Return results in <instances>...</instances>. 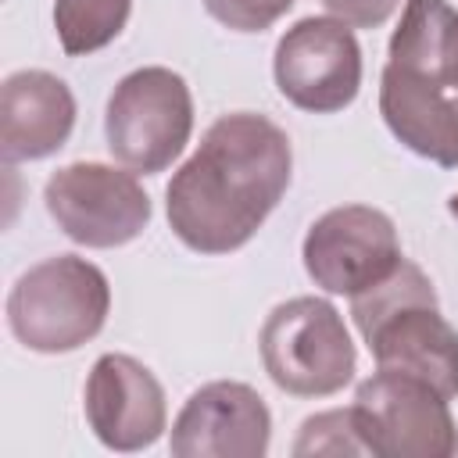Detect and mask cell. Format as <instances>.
Segmentation results:
<instances>
[{
  "label": "cell",
  "instance_id": "6da1fadb",
  "mask_svg": "<svg viewBox=\"0 0 458 458\" xmlns=\"http://www.w3.org/2000/svg\"><path fill=\"white\" fill-rule=\"evenodd\" d=\"M290 136L265 114L233 111L208 125L165 190L168 225L197 254L240 250L290 190Z\"/></svg>",
  "mask_w": 458,
  "mask_h": 458
},
{
  "label": "cell",
  "instance_id": "7a4b0ae2",
  "mask_svg": "<svg viewBox=\"0 0 458 458\" xmlns=\"http://www.w3.org/2000/svg\"><path fill=\"white\" fill-rule=\"evenodd\" d=\"M351 318L379 372L429 383L458 397V329L440 315L437 290L415 261H401L383 283L351 297Z\"/></svg>",
  "mask_w": 458,
  "mask_h": 458
},
{
  "label": "cell",
  "instance_id": "3957f363",
  "mask_svg": "<svg viewBox=\"0 0 458 458\" xmlns=\"http://www.w3.org/2000/svg\"><path fill=\"white\" fill-rule=\"evenodd\" d=\"M111 311L107 276L75 254L32 265L7 293V326L36 354H68L89 344Z\"/></svg>",
  "mask_w": 458,
  "mask_h": 458
},
{
  "label": "cell",
  "instance_id": "277c9868",
  "mask_svg": "<svg viewBox=\"0 0 458 458\" xmlns=\"http://www.w3.org/2000/svg\"><path fill=\"white\" fill-rule=\"evenodd\" d=\"M268 379L293 397H329L354 376L358 354L340 311L322 297H293L268 311L261 336Z\"/></svg>",
  "mask_w": 458,
  "mask_h": 458
},
{
  "label": "cell",
  "instance_id": "5b68a950",
  "mask_svg": "<svg viewBox=\"0 0 458 458\" xmlns=\"http://www.w3.org/2000/svg\"><path fill=\"white\" fill-rule=\"evenodd\" d=\"M193 132V97L179 72L150 64L129 72L104 114L107 150L136 175L165 172Z\"/></svg>",
  "mask_w": 458,
  "mask_h": 458
},
{
  "label": "cell",
  "instance_id": "8992f818",
  "mask_svg": "<svg viewBox=\"0 0 458 458\" xmlns=\"http://www.w3.org/2000/svg\"><path fill=\"white\" fill-rule=\"evenodd\" d=\"M43 204L68 240L93 250L122 247L150 222V197L136 172L97 161L57 168L43 186Z\"/></svg>",
  "mask_w": 458,
  "mask_h": 458
},
{
  "label": "cell",
  "instance_id": "52a82bcc",
  "mask_svg": "<svg viewBox=\"0 0 458 458\" xmlns=\"http://www.w3.org/2000/svg\"><path fill=\"white\" fill-rule=\"evenodd\" d=\"M351 408L376 458H447L458 451L447 397L422 379L376 369V376L358 386Z\"/></svg>",
  "mask_w": 458,
  "mask_h": 458
},
{
  "label": "cell",
  "instance_id": "ba28073f",
  "mask_svg": "<svg viewBox=\"0 0 458 458\" xmlns=\"http://www.w3.org/2000/svg\"><path fill=\"white\" fill-rule=\"evenodd\" d=\"M301 258L315 286L347 297L383 283L404 261L394 218L369 204H344L315 218Z\"/></svg>",
  "mask_w": 458,
  "mask_h": 458
},
{
  "label": "cell",
  "instance_id": "9c48e42d",
  "mask_svg": "<svg viewBox=\"0 0 458 458\" xmlns=\"http://www.w3.org/2000/svg\"><path fill=\"white\" fill-rule=\"evenodd\" d=\"M272 75L293 107L333 114L361 89V47L340 18H301L276 43Z\"/></svg>",
  "mask_w": 458,
  "mask_h": 458
},
{
  "label": "cell",
  "instance_id": "30bf717a",
  "mask_svg": "<svg viewBox=\"0 0 458 458\" xmlns=\"http://www.w3.org/2000/svg\"><path fill=\"white\" fill-rule=\"evenodd\" d=\"M272 440L265 397L236 379H215L190 394L175 426V458H261Z\"/></svg>",
  "mask_w": 458,
  "mask_h": 458
},
{
  "label": "cell",
  "instance_id": "8fae6325",
  "mask_svg": "<svg viewBox=\"0 0 458 458\" xmlns=\"http://www.w3.org/2000/svg\"><path fill=\"white\" fill-rule=\"evenodd\" d=\"M82 404L89 429L111 451H143L168 426L161 383L129 354H100L93 361Z\"/></svg>",
  "mask_w": 458,
  "mask_h": 458
},
{
  "label": "cell",
  "instance_id": "7c38bea8",
  "mask_svg": "<svg viewBox=\"0 0 458 458\" xmlns=\"http://www.w3.org/2000/svg\"><path fill=\"white\" fill-rule=\"evenodd\" d=\"M75 129V97L64 79L25 68L0 89V161H39L68 143Z\"/></svg>",
  "mask_w": 458,
  "mask_h": 458
},
{
  "label": "cell",
  "instance_id": "4fadbf2b",
  "mask_svg": "<svg viewBox=\"0 0 458 458\" xmlns=\"http://www.w3.org/2000/svg\"><path fill=\"white\" fill-rule=\"evenodd\" d=\"M379 114L408 150L440 168H458V104L447 89L386 64L379 75Z\"/></svg>",
  "mask_w": 458,
  "mask_h": 458
},
{
  "label": "cell",
  "instance_id": "5bb4252c",
  "mask_svg": "<svg viewBox=\"0 0 458 458\" xmlns=\"http://www.w3.org/2000/svg\"><path fill=\"white\" fill-rule=\"evenodd\" d=\"M451 93L458 75V11L447 0H408L390 36V61Z\"/></svg>",
  "mask_w": 458,
  "mask_h": 458
},
{
  "label": "cell",
  "instance_id": "9a60e30c",
  "mask_svg": "<svg viewBox=\"0 0 458 458\" xmlns=\"http://www.w3.org/2000/svg\"><path fill=\"white\" fill-rule=\"evenodd\" d=\"M132 14V0H57L54 29L64 54L82 57L114 43Z\"/></svg>",
  "mask_w": 458,
  "mask_h": 458
},
{
  "label": "cell",
  "instance_id": "2e32d148",
  "mask_svg": "<svg viewBox=\"0 0 458 458\" xmlns=\"http://www.w3.org/2000/svg\"><path fill=\"white\" fill-rule=\"evenodd\" d=\"M293 454H369L361 433H358V419L354 408H333V411H318L311 419L301 422Z\"/></svg>",
  "mask_w": 458,
  "mask_h": 458
},
{
  "label": "cell",
  "instance_id": "e0dca14e",
  "mask_svg": "<svg viewBox=\"0 0 458 458\" xmlns=\"http://www.w3.org/2000/svg\"><path fill=\"white\" fill-rule=\"evenodd\" d=\"M200 4L215 21L236 32H261L293 7V0H200Z\"/></svg>",
  "mask_w": 458,
  "mask_h": 458
},
{
  "label": "cell",
  "instance_id": "ac0fdd59",
  "mask_svg": "<svg viewBox=\"0 0 458 458\" xmlns=\"http://www.w3.org/2000/svg\"><path fill=\"white\" fill-rule=\"evenodd\" d=\"M322 4L333 18L347 21L351 29H376L401 7V0H322Z\"/></svg>",
  "mask_w": 458,
  "mask_h": 458
},
{
  "label": "cell",
  "instance_id": "d6986e66",
  "mask_svg": "<svg viewBox=\"0 0 458 458\" xmlns=\"http://www.w3.org/2000/svg\"><path fill=\"white\" fill-rule=\"evenodd\" d=\"M447 211H451V218H458V190L451 193V200H447Z\"/></svg>",
  "mask_w": 458,
  "mask_h": 458
},
{
  "label": "cell",
  "instance_id": "ffe728a7",
  "mask_svg": "<svg viewBox=\"0 0 458 458\" xmlns=\"http://www.w3.org/2000/svg\"><path fill=\"white\" fill-rule=\"evenodd\" d=\"M451 97L458 100V75H454V86H451Z\"/></svg>",
  "mask_w": 458,
  "mask_h": 458
}]
</instances>
